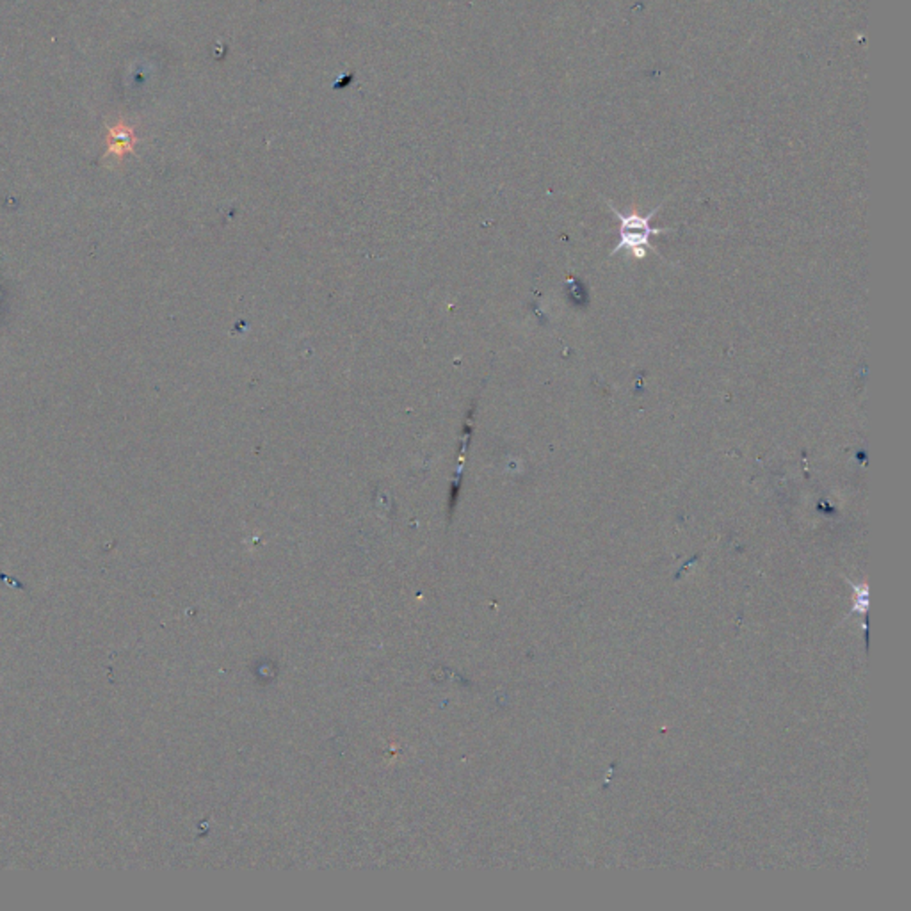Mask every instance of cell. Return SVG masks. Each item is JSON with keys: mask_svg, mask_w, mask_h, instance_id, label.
<instances>
[{"mask_svg": "<svg viewBox=\"0 0 911 911\" xmlns=\"http://www.w3.org/2000/svg\"><path fill=\"white\" fill-rule=\"evenodd\" d=\"M609 208L620 219V242L614 246V249H610V255H618L620 251L629 249L638 259H644L648 251H653L651 237L661 236V234L675 230V228H655V227H651V219L661 210V207H655V210H651L648 216H640V214L623 216L621 212H618L614 208L612 203H609Z\"/></svg>", "mask_w": 911, "mask_h": 911, "instance_id": "obj_1", "label": "cell"}, {"mask_svg": "<svg viewBox=\"0 0 911 911\" xmlns=\"http://www.w3.org/2000/svg\"><path fill=\"white\" fill-rule=\"evenodd\" d=\"M135 144V135L129 127L125 125H116L111 129L109 135V155H114L118 159H123V155L131 154Z\"/></svg>", "mask_w": 911, "mask_h": 911, "instance_id": "obj_2", "label": "cell"}]
</instances>
